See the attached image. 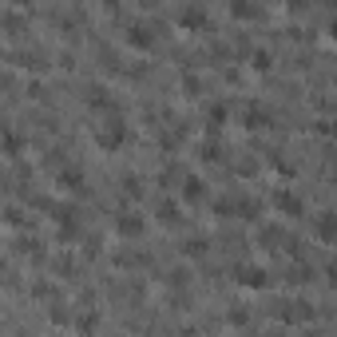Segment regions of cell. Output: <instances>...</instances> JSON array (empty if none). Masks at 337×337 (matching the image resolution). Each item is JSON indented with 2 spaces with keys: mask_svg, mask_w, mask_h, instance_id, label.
I'll use <instances>...</instances> for the list:
<instances>
[{
  "mask_svg": "<svg viewBox=\"0 0 337 337\" xmlns=\"http://www.w3.org/2000/svg\"><path fill=\"white\" fill-rule=\"evenodd\" d=\"M322 234L329 238V242L337 238V215H325V218H322Z\"/></svg>",
  "mask_w": 337,
  "mask_h": 337,
  "instance_id": "7a4b0ae2",
  "label": "cell"
},
{
  "mask_svg": "<svg viewBox=\"0 0 337 337\" xmlns=\"http://www.w3.org/2000/svg\"><path fill=\"white\" fill-rule=\"evenodd\" d=\"M202 195V183H186V199H199Z\"/></svg>",
  "mask_w": 337,
  "mask_h": 337,
  "instance_id": "8992f818",
  "label": "cell"
},
{
  "mask_svg": "<svg viewBox=\"0 0 337 337\" xmlns=\"http://www.w3.org/2000/svg\"><path fill=\"white\" fill-rule=\"evenodd\" d=\"M278 206H286V215H298V199H286V195H282V199H278Z\"/></svg>",
  "mask_w": 337,
  "mask_h": 337,
  "instance_id": "5b68a950",
  "label": "cell"
},
{
  "mask_svg": "<svg viewBox=\"0 0 337 337\" xmlns=\"http://www.w3.org/2000/svg\"><path fill=\"white\" fill-rule=\"evenodd\" d=\"M119 234H139V218H119Z\"/></svg>",
  "mask_w": 337,
  "mask_h": 337,
  "instance_id": "277c9868",
  "label": "cell"
},
{
  "mask_svg": "<svg viewBox=\"0 0 337 337\" xmlns=\"http://www.w3.org/2000/svg\"><path fill=\"white\" fill-rule=\"evenodd\" d=\"M242 286H266V278H262L258 266H246L242 270Z\"/></svg>",
  "mask_w": 337,
  "mask_h": 337,
  "instance_id": "6da1fadb",
  "label": "cell"
},
{
  "mask_svg": "<svg viewBox=\"0 0 337 337\" xmlns=\"http://www.w3.org/2000/svg\"><path fill=\"white\" fill-rule=\"evenodd\" d=\"M183 24H186V28H202V12H199V8H186Z\"/></svg>",
  "mask_w": 337,
  "mask_h": 337,
  "instance_id": "3957f363",
  "label": "cell"
}]
</instances>
